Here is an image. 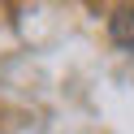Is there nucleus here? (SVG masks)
Masks as SVG:
<instances>
[{"label":"nucleus","mask_w":134,"mask_h":134,"mask_svg":"<svg viewBox=\"0 0 134 134\" xmlns=\"http://www.w3.org/2000/svg\"><path fill=\"white\" fill-rule=\"evenodd\" d=\"M113 35H117V43H134V9L113 18Z\"/></svg>","instance_id":"nucleus-1"}]
</instances>
